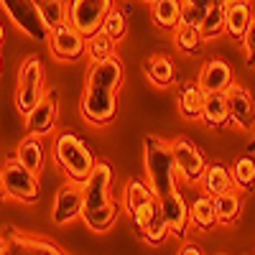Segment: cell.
<instances>
[{"mask_svg": "<svg viewBox=\"0 0 255 255\" xmlns=\"http://www.w3.org/2000/svg\"><path fill=\"white\" fill-rule=\"evenodd\" d=\"M143 153H145V179L156 191V197H166L176 191L179 181V168L171 151V140H163L158 135H148L143 140Z\"/></svg>", "mask_w": 255, "mask_h": 255, "instance_id": "6da1fadb", "label": "cell"}, {"mask_svg": "<svg viewBox=\"0 0 255 255\" xmlns=\"http://www.w3.org/2000/svg\"><path fill=\"white\" fill-rule=\"evenodd\" d=\"M54 158L64 168V174H67L72 181H77V184H82L84 179H87L92 174L95 163H97L92 151L87 148V143H84L79 135H74V133H61L56 138Z\"/></svg>", "mask_w": 255, "mask_h": 255, "instance_id": "7a4b0ae2", "label": "cell"}, {"mask_svg": "<svg viewBox=\"0 0 255 255\" xmlns=\"http://www.w3.org/2000/svg\"><path fill=\"white\" fill-rule=\"evenodd\" d=\"M44 100V64L38 56H28L20 64L18 87H15V108L20 115H28Z\"/></svg>", "mask_w": 255, "mask_h": 255, "instance_id": "3957f363", "label": "cell"}, {"mask_svg": "<svg viewBox=\"0 0 255 255\" xmlns=\"http://www.w3.org/2000/svg\"><path fill=\"white\" fill-rule=\"evenodd\" d=\"M79 113L92 125L113 123L115 115H118V90L87 84V87H84V95H82V102H79Z\"/></svg>", "mask_w": 255, "mask_h": 255, "instance_id": "277c9868", "label": "cell"}, {"mask_svg": "<svg viewBox=\"0 0 255 255\" xmlns=\"http://www.w3.org/2000/svg\"><path fill=\"white\" fill-rule=\"evenodd\" d=\"M5 179V189H8V197L18 199V202H26L33 204L41 194V184H38V174H33L31 168H26L23 163L18 161V156L5 158V163L0 166Z\"/></svg>", "mask_w": 255, "mask_h": 255, "instance_id": "5b68a950", "label": "cell"}, {"mask_svg": "<svg viewBox=\"0 0 255 255\" xmlns=\"http://www.w3.org/2000/svg\"><path fill=\"white\" fill-rule=\"evenodd\" d=\"M0 5L5 8L10 20L28 38H33V41H49L51 28L44 23V18H41V10H38L36 0H0Z\"/></svg>", "mask_w": 255, "mask_h": 255, "instance_id": "8992f818", "label": "cell"}, {"mask_svg": "<svg viewBox=\"0 0 255 255\" xmlns=\"http://www.w3.org/2000/svg\"><path fill=\"white\" fill-rule=\"evenodd\" d=\"M113 10V0H69V23L82 33L92 36L102 28V20Z\"/></svg>", "mask_w": 255, "mask_h": 255, "instance_id": "52a82bcc", "label": "cell"}, {"mask_svg": "<svg viewBox=\"0 0 255 255\" xmlns=\"http://www.w3.org/2000/svg\"><path fill=\"white\" fill-rule=\"evenodd\" d=\"M133 225L138 230V235L148 243V245H161L166 238H168V225H166V217L161 212V199H151L148 204H143L140 209L133 212Z\"/></svg>", "mask_w": 255, "mask_h": 255, "instance_id": "ba28073f", "label": "cell"}, {"mask_svg": "<svg viewBox=\"0 0 255 255\" xmlns=\"http://www.w3.org/2000/svg\"><path fill=\"white\" fill-rule=\"evenodd\" d=\"M171 151H174V158H176L179 176L186 184H199L204 171H207V166H209L204 153L189 138H181V135L171 140Z\"/></svg>", "mask_w": 255, "mask_h": 255, "instance_id": "9c48e42d", "label": "cell"}, {"mask_svg": "<svg viewBox=\"0 0 255 255\" xmlns=\"http://www.w3.org/2000/svg\"><path fill=\"white\" fill-rule=\"evenodd\" d=\"M46 44H49L51 54L61 61H77L87 54V36H82L69 20L59 28H51Z\"/></svg>", "mask_w": 255, "mask_h": 255, "instance_id": "30bf717a", "label": "cell"}, {"mask_svg": "<svg viewBox=\"0 0 255 255\" xmlns=\"http://www.w3.org/2000/svg\"><path fill=\"white\" fill-rule=\"evenodd\" d=\"M110 184H113V168H110V163L97 161L95 168H92V174L82 181L84 209H97V207L110 204V202H113V197H110Z\"/></svg>", "mask_w": 255, "mask_h": 255, "instance_id": "8fae6325", "label": "cell"}, {"mask_svg": "<svg viewBox=\"0 0 255 255\" xmlns=\"http://www.w3.org/2000/svg\"><path fill=\"white\" fill-rule=\"evenodd\" d=\"M82 212H84V191H82V184H77V181L69 179L67 184L56 191L51 220L56 225H69L77 217H82Z\"/></svg>", "mask_w": 255, "mask_h": 255, "instance_id": "7c38bea8", "label": "cell"}, {"mask_svg": "<svg viewBox=\"0 0 255 255\" xmlns=\"http://www.w3.org/2000/svg\"><path fill=\"white\" fill-rule=\"evenodd\" d=\"M225 92H227L230 123L238 125L240 130H250V128H255V105H253L250 92L245 87H240V84H235V82H232Z\"/></svg>", "mask_w": 255, "mask_h": 255, "instance_id": "4fadbf2b", "label": "cell"}, {"mask_svg": "<svg viewBox=\"0 0 255 255\" xmlns=\"http://www.w3.org/2000/svg\"><path fill=\"white\" fill-rule=\"evenodd\" d=\"M56 118H59V97L56 95H44L36 108L26 115V128L31 135H49L56 125Z\"/></svg>", "mask_w": 255, "mask_h": 255, "instance_id": "5bb4252c", "label": "cell"}, {"mask_svg": "<svg viewBox=\"0 0 255 255\" xmlns=\"http://www.w3.org/2000/svg\"><path fill=\"white\" fill-rule=\"evenodd\" d=\"M161 212H163L166 225H168V235L184 240L186 238V225L191 222L189 220V207H186L184 197L179 194V191H171V194L161 197Z\"/></svg>", "mask_w": 255, "mask_h": 255, "instance_id": "9a60e30c", "label": "cell"}, {"mask_svg": "<svg viewBox=\"0 0 255 255\" xmlns=\"http://www.w3.org/2000/svg\"><path fill=\"white\" fill-rule=\"evenodd\" d=\"M120 82H123V61L115 54L108 59L92 61V67L87 69V84H95V87L118 90Z\"/></svg>", "mask_w": 255, "mask_h": 255, "instance_id": "2e32d148", "label": "cell"}, {"mask_svg": "<svg viewBox=\"0 0 255 255\" xmlns=\"http://www.w3.org/2000/svg\"><path fill=\"white\" fill-rule=\"evenodd\" d=\"M232 84V69L222 59H212L202 67V74H199V87L204 92H222Z\"/></svg>", "mask_w": 255, "mask_h": 255, "instance_id": "e0dca14e", "label": "cell"}, {"mask_svg": "<svg viewBox=\"0 0 255 255\" xmlns=\"http://www.w3.org/2000/svg\"><path fill=\"white\" fill-rule=\"evenodd\" d=\"M250 20H253L250 0H227V5H225V28L232 38L240 41Z\"/></svg>", "mask_w": 255, "mask_h": 255, "instance_id": "ac0fdd59", "label": "cell"}, {"mask_svg": "<svg viewBox=\"0 0 255 255\" xmlns=\"http://www.w3.org/2000/svg\"><path fill=\"white\" fill-rule=\"evenodd\" d=\"M143 74L148 77V82L156 84V87H171L176 82V69H174V61L163 56V54H153L148 56L143 64Z\"/></svg>", "mask_w": 255, "mask_h": 255, "instance_id": "d6986e66", "label": "cell"}, {"mask_svg": "<svg viewBox=\"0 0 255 255\" xmlns=\"http://www.w3.org/2000/svg\"><path fill=\"white\" fill-rule=\"evenodd\" d=\"M5 238L10 243V253H49V255H61L64 250L54 243L46 240H38V238H28V235H20L18 230L5 227Z\"/></svg>", "mask_w": 255, "mask_h": 255, "instance_id": "ffe728a7", "label": "cell"}, {"mask_svg": "<svg viewBox=\"0 0 255 255\" xmlns=\"http://www.w3.org/2000/svg\"><path fill=\"white\" fill-rule=\"evenodd\" d=\"M202 120L209 128H222L230 123V110H227V92H207L204 108H202Z\"/></svg>", "mask_w": 255, "mask_h": 255, "instance_id": "44dd1931", "label": "cell"}, {"mask_svg": "<svg viewBox=\"0 0 255 255\" xmlns=\"http://www.w3.org/2000/svg\"><path fill=\"white\" fill-rule=\"evenodd\" d=\"M120 212H123V202H110V204H105V207H97V209H84L82 212V220L84 225H87L90 230L95 232H105V230H110L115 225V220L120 217Z\"/></svg>", "mask_w": 255, "mask_h": 255, "instance_id": "7402d4cb", "label": "cell"}, {"mask_svg": "<svg viewBox=\"0 0 255 255\" xmlns=\"http://www.w3.org/2000/svg\"><path fill=\"white\" fill-rule=\"evenodd\" d=\"M15 156L26 168H31L33 174H41V168H44V140H41V135H31L28 133L23 140L18 143Z\"/></svg>", "mask_w": 255, "mask_h": 255, "instance_id": "603a6c76", "label": "cell"}, {"mask_svg": "<svg viewBox=\"0 0 255 255\" xmlns=\"http://www.w3.org/2000/svg\"><path fill=\"white\" fill-rule=\"evenodd\" d=\"M199 184L204 186V194H209V197L225 194V191H230L232 186H235V181H232V174L227 171L222 163L207 166V171H204V176H202Z\"/></svg>", "mask_w": 255, "mask_h": 255, "instance_id": "cb8c5ba5", "label": "cell"}, {"mask_svg": "<svg viewBox=\"0 0 255 255\" xmlns=\"http://www.w3.org/2000/svg\"><path fill=\"white\" fill-rule=\"evenodd\" d=\"M204 97H207V92L199 87V82L184 84V90L179 95V110H181V115L189 118V120H199L202 118V108H204Z\"/></svg>", "mask_w": 255, "mask_h": 255, "instance_id": "d4e9b609", "label": "cell"}, {"mask_svg": "<svg viewBox=\"0 0 255 255\" xmlns=\"http://www.w3.org/2000/svg\"><path fill=\"white\" fill-rule=\"evenodd\" d=\"M212 202H215V212H217V225H232L238 222L240 212H243V199L238 191H225V194H217L212 197Z\"/></svg>", "mask_w": 255, "mask_h": 255, "instance_id": "484cf974", "label": "cell"}, {"mask_svg": "<svg viewBox=\"0 0 255 255\" xmlns=\"http://www.w3.org/2000/svg\"><path fill=\"white\" fill-rule=\"evenodd\" d=\"M181 5L184 0H153L151 13L158 28H176L181 18Z\"/></svg>", "mask_w": 255, "mask_h": 255, "instance_id": "4316f807", "label": "cell"}, {"mask_svg": "<svg viewBox=\"0 0 255 255\" xmlns=\"http://www.w3.org/2000/svg\"><path fill=\"white\" fill-rule=\"evenodd\" d=\"M189 220L194 222L199 230H212L217 225V212H215V202H212L209 194L197 197L189 207Z\"/></svg>", "mask_w": 255, "mask_h": 255, "instance_id": "83f0119b", "label": "cell"}, {"mask_svg": "<svg viewBox=\"0 0 255 255\" xmlns=\"http://www.w3.org/2000/svg\"><path fill=\"white\" fill-rule=\"evenodd\" d=\"M151 199H156V191L151 189V184L138 181V179L128 181V186H125V197H123V207L130 212V215H133L135 209H140L143 204H148Z\"/></svg>", "mask_w": 255, "mask_h": 255, "instance_id": "f1b7e54d", "label": "cell"}, {"mask_svg": "<svg viewBox=\"0 0 255 255\" xmlns=\"http://www.w3.org/2000/svg\"><path fill=\"white\" fill-rule=\"evenodd\" d=\"M38 3V10H41V18L49 28H59L67 23L69 18V3L67 0H36Z\"/></svg>", "mask_w": 255, "mask_h": 255, "instance_id": "f546056e", "label": "cell"}, {"mask_svg": "<svg viewBox=\"0 0 255 255\" xmlns=\"http://www.w3.org/2000/svg\"><path fill=\"white\" fill-rule=\"evenodd\" d=\"M202 41H204V36H202V31H199L197 26L179 23L176 31H174V44H176V49L184 51V54H189V56H191V54H199Z\"/></svg>", "mask_w": 255, "mask_h": 255, "instance_id": "4dcf8cb0", "label": "cell"}, {"mask_svg": "<svg viewBox=\"0 0 255 255\" xmlns=\"http://www.w3.org/2000/svg\"><path fill=\"white\" fill-rule=\"evenodd\" d=\"M230 174H232V181H235V186L243 189L245 194L255 189V161H253L250 153L235 158V163H232V171H230Z\"/></svg>", "mask_w": 255, "mask_h": 255, "instance_id": "1f68e13d", "label": "cell"}, {"mask_svg": "<svg viewBox=\"0 0 255 255\" xmlns=\"http://www.w3.org/2000/svg\"><path fill=\"white\" fill-rule=\"evenodd\" d=\"M115 44L118 41L113 38V36H108L102 28L97 31V33H92L90 38H87V54H90V59L92 61H100V59H108V56H113L115 54Z\"/></svg>", "mask_w": 255, "mask_h": 255, "instance_id": "d6a6232c", "label": "cell"}, {"mask_svg": "<svg viewBox=\"0 0 255 255\" xmlns=\"http://www.w3.org/2000/svg\"><path fill=\"white\" fill-rule=\"evenodd\" d=\"M199 31H202L204 38H217V36L227 33V28H225V5H209Z\"/></svg>", "mask_w": 255, "mask_h": 255, "instance_id": "836d02e7", "label": "cell"}, {"mask_svg": "<svg viewBox=\"0 0 255 255\" xmlns=\"http://www.w3.org/2000/svg\"><path fill=\"white\" fill-rule=\"evenodd\" d=\"M102 31L108 33V36H113L115 41H123V38H125V31H128V26H125V13L118 10V8H113L108 15H105V20H102Z\"/></svg>", "mask_w": 255, "mask_h": 255, "instance_id": "e575fe53", "label": "cell"}, {"mask_svg": "<svg viewBox=\"0 0 255 255\" xmlns=\"http://www.w3.org/2000/svg\"><path fill=\"white\" fill-rule=\"evenodd\" d=\"M207 5H197V3H186L184 0V5H181V18H179V23H186V26H202V20L207 15Z\"/></svg>", "mask_w": 255, "mask_h": 255, "instance_id": "d590c367", "label": "cell"}, {"mask_svg": "<svg viewBox=\"0 0 255 255\" xmlns=\"http://www.w3.org/2000/svg\"><path fill=\"white\" fill-rule=\"evenodd\" d=\"M243 46H245V54H248V67H255V15L248 23L245 33H243Z\"/></svg>", "mask_w": 255, "mask_h": 255, "instance_id": "8d00e7d4", "label": "cell"}, {"mask_svg": "<svg viewBox=\"0 0 255 255\" xmlns=\"http://www.w3.org/2000/svg\"><path fill=\"white\" fill-rule=\"evenodd\" d=\"M186 3H197V5H227V0H186Z\"/></svg>", "mask_w": 255, "mask_h": 255, "instance_id": "74e56055", "label": "cell"}, {"mask_svg": "<svg viewBox=\"0 0 255 255\" xmlns=\"http://www.w3.org/2000/svg\"><path fill=\"white\" fill-rule=\"evenodd\" d=\"M181 253H184V255H199V253H202V248H199V245H186Z\"/></svg>", "mask_w": 255, "mask_h": 255, "instance_id": "f35d334b", "label": "cell"}, {"mask_svg": "<svg viewBox=\"0 0 255 255\" xmlns=\"http://www.w3.org/2000/svg\"><path fill=\"white\" fill-rule=\"evenodd\" d=\"M5 253H10V243H8V238L3 235V238H0V255H5Z\"/></svg>", "mask_w": 255, "mask_h": 255, "instance_id": "ab89813d", "label": "cell"}, {"mask_svg": "<svg viewBox=\"0 0 255 255\" xmlns=\"http://www.w3.org/2000/svg\"><path fill=\"white\" fill-rule=\"evenodd\" d=\"M8 197V189H5V179H3V171H0V202Z\"/></svg>", "mask_w": 255, "mask_h": 255, "instance_id": "60d3db41", "label": "cell"}, {"mask_svg": "<svg viewBox=\"0 0 255 255\" xmlns=\"http://www.w3.org/2000/svg\"><path fill=\"white\" fill-rule=\"evenodd\" d=\"M248 153H250V156H255V135H253V138H250V143H248Z\"/></svg>", "mask_w": 255, "mask_h": 255, "instance_id": "b9f144b4", "label": "cell"}, {"mask_svg": "<svg viewBox=\"0 0 255 255\" xmlns=\"http://www.w3.org/2000/svg\"><path fill=\"white\" fill-rule=\"evenodd\" d=\"M3 38H5V28H3V23H0V44H3Z\"/></svg>", "mask_w": 255, "mask_h": 255, "instance_id": "7bdbcfd3", "label": "cell"}, {"mask_svg": "<svg viewBox=\"0 0 255 255\" xmlns=\"http://www.w3.org/2000/svg\"><path fill=\"white\" fill-rule=\"evenodd\" d=\"M0 72H3V59H0Z\"/></svg>", "mask_w": 255, "mask_h": 255, "instance_id": "ee69618b", "label": "cell"}, {"mask_svg": "<svg viewBox=\"0 0 255 255\" xmlns=\"http://www.w3.org/2000/svg\"><path fill=\"white\" fill-rule=\"evenodd\" d=\"M145 3H153V0H145Z\"/></svg>", "mask_w": 255, "mask_h": 255, "instance_id": "f6af8a7d", "label": "cell"}]
</instances>
